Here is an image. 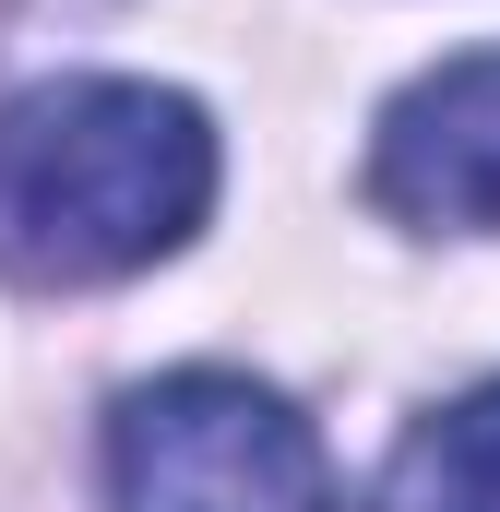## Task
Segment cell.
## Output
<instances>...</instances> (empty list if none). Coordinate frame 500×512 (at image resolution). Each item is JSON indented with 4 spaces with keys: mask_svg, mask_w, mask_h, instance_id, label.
Returning <instances> with one entry per match:
<instances>
[{
    "mask_svg": "<svg viewBox=\"0 0 500 512\" xmlns=\"http://www.w3.org/2000/svg\"><path fill=\"white\" fill-rule=\"evenodd\" d=\"M215 203V120L179 84L60 72L0 108V274L120 286L167 262Z\"/></svg>",
    "mask_w": 500,
    "mask_h": 512,
    "instance_id": "1",
    "label": "cell"
},
{
    "mask_svg": "<svg viewBox=\"0 0 500 512\" xmlns=\"http://www.w3.org/2000/svg\"><path fill=\"white\" fill-rule=\"evenodd\" d=\"M108 501L120 512H334V465L310 417L239 370H167L108 417Z\"/></svg>",
    "mask_w": 500,
    "mask_h": 512,
    "instance_id": "2",
    "label": "cell"
},
{
    "mask_svg": "<svg viewBox=\"0 0 500 512\" xmlns=\"http://www.w3.org/2000/svg\"><path fill=\"white\" fill-rule=\"evenodd\" d=\"M370 191L405 227H500V48L417 72L381 108Z\"/></svg>",
    "mask_w": 500,
    "mask_h": 512,
    "instance_id": "3",
    "label": "cell"
},
{
    "mask_svg": "<svg viewBox=\"0 0 500 512\" xmlns=\"http://www.w3.org/2000/svg\"><path fill=\"white\" fill-rule=\"evenodd\" d=\"M381 512H500V382L417 417L381 465Z\"/></svg>",
    "mask_w": 500,
    "mask_h": 512,
    "instance_id": "4",
    "label": "cell"
}]
</instances>
